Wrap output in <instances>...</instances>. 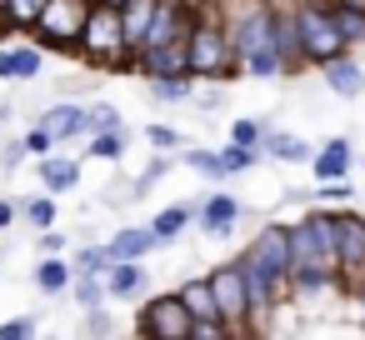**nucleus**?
I'll use <instances>...</instances> for the list:
<instances>
[{
	"label": "nucleus",
	"mask_w": 365,
	"mask_h": 340,
	"mask_svg": "<svg viewBox=\"0 0 365 340\" xmlns=\"http://www.w3.org/2000/svg\"><path fill=\"white\" fill-rule=\"evenodd\" d=\"M225 36H230L240 76H250V81L285 76V61L275 51V0H240L225 16Z\"/></svg>",
	"instance_id": "1"
},
{
	"label": "nucleus",
	"mask_w": 365,
	"mask_h": 340,
	"mask_svg": "<svg viewBox=\"0 0 365 340\" xmlns=\"http://www.w3.org/2000/svg\"><path fill=\"white\" fill-rule=\"evenodd\" d=\"M185 71H190V81H230L235 76V51H230V36H225V16H215V11L190 16Z\"/></svg>",
	"instance_id": "2"
},
{
	"label": "nucleus",
	"mask_w": 365,
	"mask_h": 340,
	"mask_svg": "<svg viewBox=\"0 0 365 340\" xmlns=\"http://www.w3.org/2000/svg\"><path fill=\"white\" fill-rule=\"evenodd\" d=\"M76 56L91 61V71H120V66H130V51L120 41V11L115 6L91 0L86 26H81V41H76Z\"/></svg>",
	"instance_id": "3"
},
{
	"label": "nucleus",
	"mask_w": 365,
	"mask_h": 340,
	"mask_svg": "<svg viewBox=\"0 0 365 340\" xmlns=\"http://www.w3.org/2000/svg\"><path fill=\"white\" fill-rule=\"evenodd\" d=\"M240 265L270 285V295H290V225H260L240 255Z\"/></svg>",
	"instance_id": "4"
},
{
	"label": "nucleus",
	"mask_w": 365,
	"mask_h": 340,
	"mask_svg": "<svg viewBox=\"0 0 365 340\" xmlns=\"http://www.w3.org/2000/svg\"><path fill=\"white\" fill-rule=\"evenodd\" d=\"M330 6H335V0H300V6H290L295 11V46H300V61L305 66H320V61L350 51L340 41V31H335Z\"/></svg>",
	"instance_id": "5"
},
{
	"label": "nucleus",
	"mask_w": 365,
	"mask_h": 340,
	"mask_svg": "<svg viewBox=\"0 0 365 340\" xmlns=\"http://www.w3.org/2000/svg\"><path fill=\"white\" fill-rule=\"evenodd\" d=\"M86 11H91V0H46L41 16H36V26H31V31H36V46H41V51H66V56H76Z\"/></svg>",
	"instance_id": "6"
},
{
	"label": "nucleus",
	"mask_w": 365,
	"mask_h": 340,
	"mask_svg": "<svg viewBox=\"0 0 365 340\" xmlns=\"http://www.w3.org/2000/svg\"><path fill=\"white\" fill-rule=\"evenodd\" d=\"M205 280H210V295H215V315H220L230 330H245L255 315H250V295H245V280H240V260L215 265Z\"/></svg>",
	"instance_id": "7"
},
{
	"label": "nucleus",
	"mask_w": 365,
	"mask_h": 340,
	"mask_svg": "<svg viewBox=\"0 0 365 340\" xmlns=\"http://www.w3.org/2000/svg\"><path fill=\"white\" fill-rule=\"evenodd\" d=\"M140 335L145 340H190V310L180 305V295H150L140 310Z\"/></svg>",
	"instance_id": "8"
},
{
	"label": "nucleus",
	"mask_w": 365,
	"mask_h": 340,
	"mask_svg": "<svg viewBox=\"0 0 365 340\" xmlns=\"http://www.w3.org/2000/svg\"><path fill=\"white\" fill-rule=\"evenodd\" d=\"M335 270L340 275H365V215L360 210H335Z\"/></svg>",
	"instance_id": "9"
},
{
	"label": "nucleus",
	"mask_w": 365,
	"mask_h": 340,
	"mask_svg": "<svg viewBox=\"0 0 365 340\" xmlns=\"http://www.w3.org/2000/svg\"><path fill=\"white\" fill-rule=\"evenodd\" d=\"M195 220H200V230L205 235H230L240 220H245V205L235 200V195H225V190H210L205 200H200V210H195Z\"/></svg>",
	"instance_id": "10"
},
{
	"label": "nucleus",
	"mask_w": 365,
	"mask_h": 340,
	"mask_svg": "<svg viewBox=\"0 0 365 340\" xmlns=\"http://www.w3.org/2000/svg\"><path fill=\"white\" fill-rule=\"evenodd\" d=\"M56 145L61 140H81L86 130H91V120H86V105H76V101H56V105H46L41 110V120H36Z\"/></svg>",
	"instance_id": "11"
},
{
	"label": "nucleus",
	"mask_w": 365,
	"mask_h": 340,
	"mask_svg": "<svg viewBox=\"0 0 365 340\" xmlns=\"http://www.w3.org/2000/svg\"><path fill=\"white\" fill-rule=\"evenodd\" d=\"M320 76H325V91L340 96V101H360V96H365V71H360L345 51L330 56V61H320Z\"/></svg>",
	"instance_id": "12"
},
{
	"label": "nucleus",
	"mask_w": 365,
	"mask_h": 340,
	"mask_svg": "<svg viewBox=\"0 0 365 340\" xmlns=\"http://www.w3.org/2000/svg\"><path fill=\"white\" fill-rule=\"evenodd\" d=\"M101 280H106V295H110V300H130V295H140V290L150 285V270H145L140 260H110Z\"/></svg>",
	"instance_id": "13"
},
{
	"label": "nucleus",
	"mask_w": 365,
	"mask_h": 340,
	"mask_svg": "<svg viewBox=\"0 0 365 340\" xmlns=\"http://www.w3.org/2000/svg\"><path fill=\"white\" fill-rule=\"evenodd\" d=\"M305 165L315 170V180H340V175H350V140H345V135H330L320 150H310Z\"/></svg>",
	"instance_id": "14"
},
{
	"label": "nucleus",
	"mask_w": 365,
	"mask_h": 340,
	"mask_svg": "<svg viewBox=\"0 0 365 340\" xmlns=\"http://www.w3.org/2000/svg\"><path fill=\"white\" fill-rule=\"evenodd\" d=\"M106 250H110V260H145L155 250V235H150V225H125L106 240Z\"/></svg>",
	"instance_id": "15"
},
{
	"label": "nucleus",
	"mask_w": 365,
	"mask_h": 340,
	"mask_svg": "<svg viewBox=\"0 0 365 340\" xmlns=\"http://www.w3.org/2000/svg\"><path fill=\"white\" fill-rule=\"evenodd\" d=\"M155 6H160V0H125V6H120V41H125V51H135L145 41L150 21H155Z\"/></svg>",
	"instance_id": "16"
},
{
	"label": "nucleus",
	"mask_w": 365,
	"mask_h": 340,
	"mask_svg": "<svg viewBox=\"0 0 365 340\" xmlns=\"http://www.w3.org/2000/svg\"><path fill=\"white\" fill-rule=\"evenodd\" d=\"M260 155H270L280 165H305L310 160V145L300 135H290V130H265L260 135Z\"/></svg>",
	"instance_id": "17"
},
{
	"label": "nucleus",
	"mask_w": 365,
	"mask_h": 340,
	"mask_svg": "<svg viewBox=\"0 0 365 340\" xmlns=\"http://www.w3.org/2000/svg\"><path fill=\"white\" fill-rule=\"evenodd\" d=\"M41 185L51 190V195H61V190H76L81 185V165L71 160V155H41Z\"/></svg>",
	"instance_id": "18"
},
{
	"label": "nucleus",
	"mask_w": 365,
	"mask_h": 340,
	"mask_svg": "<svg viewBox=\"0 0 365 340\" xmlns=\"http://www.w3.org/2000/svg\"><path fill=\"white\" fill-rule=\"evenodd\" d=\"M335 285V265H290V295L315 300Z\"/></svg>",
	"instance_id": "19"
},
{
	"label": "nucleus",
	"mask_w": 365,
	"mask_h": 340,
	"mask_svg": "<svg viewBox=\"0 0 365 340\" xmlns=\"http://www.w3.org/2000/svg\"><path fill=\"white\" fill-rule=\"evenodd\" d=\"M275 51H280V61H285V76L305 66V61H300V46H295V11H290V6H275Z\"/></svg>",
	"instance_id": "20"
},
{
	"label": "nucleus",
	"mask_w": 365,
	"mask_h": 340,
	"mask_svg": "<svg viewBox=\"0 0 365 340\" xmlns=\"http://www.w3.org/2000/svg\"><path fill=\"white\" fill-rule=\"evenodd\" d=\"M46 66V51L31 41V46H6V81H36Z\"/></svg>",
	"instance_id": "21"
},
{
	"label": "nucleus",
	"mask_w": 365,
	"mask_h": 340,
	"mask_svg": "<svg viewBox=\"0 0 365 340\" xmlns=\"http://www.w3.org/2000/svg\"><path fill=\"white\" fill-rule=\"evenodd\" d=\"M71 260H61V255H41V265H36V290H46V295H66L71 290Z\"/></svg>",
	"instance_id": "22"
},
{
	"label": "nucleus",
	"mask_w": 365,
	"mask_h": 340,
	"mask_svg": "<svg viewBox=\"0 0 365 340\" xmlns=\"http://www.w3.org/2000/svg\"><path fill=\"white\" fill-rule=\"evenodd\" d=\"M175 295H180V305L190 310V320H220V315H215V295H210V280H205V275L185 280Z\"/></svg>",
	"instance_id": "23"
},
{
	"label": "nucleus",
	"mask_w": 365,
	"mask_h": 340,
	"mask_svg": "<svg viewBox=\"0 0 365 340\" xmlns=\"http://www.w3.org/2000/svg\"><path fill=\"white\" fill-rule=\"evenodd\" d=\"M190 220H195V210H190V205H165V210L150 220V235H155V245H170L175 235H185V230H190Z\"/></svg>",
	"instance_id": "24"
},
{
	"label": "nucleus",
	"mask_w": 365,
	"mask_h": 340,
	"mask_svg": "<svg viewBox=\"0 0 365 340\" xmlns=\"http://www.w3.org/2000/svg\"><path fill=\"white\" fill-rule=\"evenodd\" d=\"M145 86H150V101H155V105L190 101V91H195V81H190V76H150Z\"/></svg>",
	"instance_id": "25"
},
{
	"label": "nucleus",
	"mask_w": 365,
	"mask_h": 340,
	"mask_svg": "<svg viewBox=\"0 0 365 340\" xmlns=\"http://www.w3.org/2000/svg\"><path fill=\"white\" fill-rule=\"evenodd\" d=\"M215 155H220L225 180H230V175H245V170H255V165H260V145H235V140H230V145H225V150H215Z\"/></svg>",
	"instance_id": "26"
},
{
	"label": "nucleus",
	"mask_w": 365,
	"mask_h": 340,
	"mask_svg": "<svg viewBox=\"0 0 365 340\" xmlns=\"http://www.w3.org/2000/svg\"><path fill=\"white\" fill-rule=\"evenodd\" d=\"M91 160H120L125 155V125L120 130H91Z\"/></svg>",
	"instance_id": "27"
},
{
	"label": "nucleus",
	"mask_w": 365,
	"mask_h": 340,
	"mask_svg": "<svg viewBox=\"0 0 365 340\" xmlns=\"http://www.w3.org/2000/svg\"><path fill=\"white\" fill-rule=\"evenodd\" d=\"M46 0H6V11H0V26H11V31H31L36 16H41Z\"/></svg>",
	"instance_id": "28"
},
{
	"label": "nucleus",
	"mask_w": 365,
	"mask_h": 340,
	"mask_svg": "<svg viewBox=\"0 0 365 340\" xmlns=\"http://www.w3.org/2000/svg\"><path fill=\"white\" fill-rule=\"evenodd\" d=\"M21 215L31 230H46V225H56L61 205H56V195H36V200H21Z\"/></svg>",
	"instance_id": "29"
},
{
	"label": "nucleus",
	"mask_w": 365,
	"mask_h": 340,
	"mask_svg": "<svg viewBox=\"0 0 365 340\" xmlns=\"http://www.w3.org/2000/svg\"><path fill=\"white\" fill-rule=\"evenodd\" d=\"M330 16H335V31H340V41H345V46H360V41H365V11L330 6Z\"/></svg>",
	"instance_id": "30"
},
{
	"label": "nucleus",
	"mask_w": 365,
	"mask_h": 340,
	"mask_svg": "<svg viewBox=\"0 0 365 340\" xmlns=\"http://www.w3.org/2000/svg\"><path fill=\"white\" fill-rule=\"evenodd\" d=\"M71 290H76L81 310H96V305H106V300H110V295H106V280H101V275H71Z\"/></svg>",
	"instance_id": "31"
},
{
	"label": "nucleus",
	"mask_w": 365,
	"mask_h": 340,
	"mask_svg": "<svg viewBox=\"0 0 365 340\" xmlns=\"http://www.w3.org/2000/svg\"><path fill=\"white\" fill-rule=\"evenodd\" d=\"M106 265H110V250L106 245H81L76 260H71L76 275H106Z\"/></svg>",
	"instance_id": "32"
},
{
	"label": "nucleus",
	"mask_w": 365,
	"mask_h": 340,
	"mask_svg": "<svg viewBox=\"0 0 365 340\" xmlns=\"http://www.w3.org/2000/svg\"><path fill=\"white\" fill-rule=\"evenodd\" d=\"M86 120H91V130H120L125 120H120V110L110 105V101H96V105H86ZM86 130V135H91Z\"/></svg>",
	"instance_id": "33"
},
{
	"label": "nucleus",
	"mask_w": 365,
	"mask_h": 340,
	"mask_svg": "<svg viewBox=\"0 0 365 340\" xmlns=\"http://www.w3.org/2000/svg\"><path fill=\"white\" fill-rule=\"evenodd\" d=\"M180 160H185L190 170L210 175V180H225V170H220V155H215V150H180Z\"/></svg>",
	"instance_id": "34"
},
{
	"label": "nucleus",
	"mask_w": 365,
	"mask_h": 340,
	"mask_svg": "<svg viewBox=\"0 0 365 340\" xmlns=\"http://www.w3.org/2000/svg\"><path fill=\"white\" fill-rule=\"evenodd\" d=\"M260 135H265V120H255V115H240L230 125V140L235 145H260Z\"/></svg>",
	"instance_id": "35"
},
{
	"label": "nucleus",
	"mask_w": 365,
	"mask_h": 340,
	"mask_svg": "<svg viewBox=\"0 0 365 340\" xmlns=\"http://www.w3.org/2000/svg\"><path fill=\"white\" fill-rule=\"evenodd\" d=\"M145 140H150V145H155V150H165V155H170V150H180V145H185V135H180V130H175V125H150V130H145Z\"/></svg>",
	"instance_id": "36"
},
{
	"label": "nucleus",
	"mask_w": 365,
	"mask_h": 340,
	"mask_svg": "<svg viewBox=\"0 0 365 340\" xmlns=\"http://www.w3.org/2000/svg\"><path fill=\"white\" fill-rule=\"evenodd\" d=\"M36 335V315H11L0 320V340H31Z\"/></svg>",
	"instance_id": "37"
},
{
	"label": "nucleus",
	"mask_w": 365,
	"mask_h": 340,
	"mask_svg": "<svg viewBox=\"0 0 365 340\" xmlns=\"http://www.w3.org/2000/svg\"><path fill=\"white\" fill-rule=\"evenodd\" d=\"M21 145H26V155H36V160H41V155H51V150H56V140H51V135H46V130H41V125H31V130H26V140H21Z\"/></svg>",
	"instance_id": "38"
},
{
	"label": "nucleus",
	"mask_w": 365,
	"mask_h": 340,
	"mask_svg": "<svg viewBox=\"0 0 365 340\" xmlns=\"http://www.w3.org/2000/svg\"><path fill=\"white\" fill-rule=\"evenodd\" d=\"M36 245H41V255H61L66 250V235L56 225H46V230H36Z\"/></svg>",
	"instance_id": "39"
},
{
	"label": "nucleus",
	"mask_w": 365,
	"mask_h": 340,
	"mask_svg": "<svg viewBox=\"0 0 365 340\" xmlns=\"http://www.w3.org/2000/svg\"><path fill=\"white\" fill-rule=\"evenodd\" d=\"M315 195H320V200H350L355 190H350V180L340 175V180H320V190H315Z\"/></svg>",
	"instance_id": "40"
},
{
	"label": "nucleus",
	"mask_w": 365,
	"mask_h": 340,
	"mask_svg": "<svg viewBox=\"0 0 365 340\" xmlns=\"http://www.w3.org/2000/svg\"><path fill=\"white\" fill-rule=\"evenodd\" d=\"M21 160H26V145H21V140H11L6 150H0V170H16Z\"/></svg>",
	"instance_id": "41"
},
{
	"label": "nucleus",
	"mask_w": 365,
	"mask_h": 340,
	"mask_svg": "<svg viewBox=\"0 0 365 340\" xmlns=\"http://www.w3.org/2000/svg\"><path fill=\"white\" fill-rule=\"evenodd\" d=\"M21 215V205L16 200H0V230H11V220Z\"/></svg>",
	"instance_id": "42"
},
{
	"label": "nucleus",
	"mask_w": 365,
	"mask_h": 340,
	"mask_svg": "<svg viewBox=\"0 0 365 340\" xmlns=\"http://www.w3.org/2000/svg\"><path fill=\"white\" fill-rule=\"evenodd\" d=\"M335 6H350V11H365V0H335Z\"/></svg>",
	"instance_id": "43"
},
{
	"label": "nucleus",
	"mask_w": 365,
	"mask_h": 340,
	"mask_svg": "<svg viewBox=\"0 0 365 340\" xmlns=\"http://www.w3.org/2000/svg\"><path fill=\"white\" fill-rule=\"evenodd\" d=\"M360 320H365V275H360Z\"/></svg>",
	"instance_id": "44"
},
{
	"label": "nucleus",
	"mask_w": 365,
	"mask_h": 340,
	"mask_svg": "<svg viewBox=\"0 0 365 340\" xmlns=\"http://www.w3.org/2000/svg\"><path fill=\"white\" fill-rule=\"evenodd\" d=\"M101 6H115V11H120V6H125V0H101Z\"/></svg>",
	"instance_id": "45"
},
{
	"label": "nucleus",
	"mask_w": 365,
	"mask_h": 340,
	"mask_svg": "<svg viewBox=\"0 0 365 340\" xmlns=\"http://www.w3.org/2000/svg\"><path fill=\"white\" fill-rule=\"evenodd\" d=\"M0 11H6V0H0Z\"/></svg>",
	"instance_id": "46"
}]
</instances>
